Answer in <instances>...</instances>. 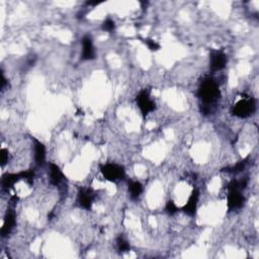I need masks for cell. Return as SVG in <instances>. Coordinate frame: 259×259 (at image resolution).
I'll return each mask as SVG.
<instances>
[{
    "instance_id": "1",
    "label": "cell",
    "mask_w": 259,
    "mask_h": 259,
    "mask_svg": "<svg viewBox=\"0 0 259 259\" xmlns=\"http://www.w3.org/2000/svg\"><path fill=\"white\" fill-rule=\"evenodd\" d=\"M221 96L218 82L212 76H206L199 82L197 88V97L200 100L201 105L212 108L217 104Z\"/></svg>"
},
{
    "instance_id": "2",
    "label": "cell",
    "mask_w": 259,
    "mask_h": 259,
    "mask_svg": "<svg viewBox=\"0 0 259 259\" xmlns=\"http://www.w3.org/2000/svg\"><path fill=\"white\" fill-rule=\"evenodd\" d=\"M257 103L252 96L242 97L232 107L231 113L238 119H248L256 111Z\"/></svg>"
},
{
    "instance_id": "3",
    "label": "cell",
    "mask_w": 259,
    "mask_h": 259,
    "mask_svg": "<svg viewBox=\"0 0 259 259\" xmlns=\"http://www.w3.org/2000/svg\"><path fill=\"white\" fill-rule=\"evenodd\" d=\"M99 170L103 177L108 181L116 183L126 179V169L121 164L113 162L104 163L99 165Z\"/></svg>"
},
{
    "instance_id": "4",
    "label": "cell",
    "mask_w": 259,
    "mask_h": 259,
    "mask_svg": "<svg viewBox=\"0 0 259 259\" xmlns=\"http://www.w3.org/2000/svg\"><path fill=\"white\" fill-rule=\"evenodd\" d=\"M135 102L144 119L156 109V103L154 99H152L151 91L147 88H144L138 92Z\"/></svg>"
},
{
    "instance_id": "5",
    "label": "cell",
    "mask_w": 259,
    "mask_h": 259,
    "mask_svg": "<svg viewBox=\"0 0 259 259\" xmlns=\"http://www.w3.org/2000/svg\"><path fill=\"white\" fill-rule=\"evenodd\" d=\"M228 63V56L222 50H210V57H209V66L210 70L214 73L220 72L226 68Z\"/></svg>"
},
{
    "instance_id": "6",
    "label": "cell",
    "mask_w": 259,
    "mask_h": 259,
    "mask_svg": "<svg viewBox=\"0 0 259 259\" xmlns=\"http://www.w3.org/2000/svg\"><path fill=\"white\" fill-rule=\"evenodd\" d=\"M95 192L90 188H80L77 193L76 203L79 208L89 211L92 208V205L95 199Z\"/></svg>"
},
{
    "instance_id": "7",
    "label": "cell",
    "mask_w": 259,
    "mask_h": 259,
    "mask_svg": "<svg viewBox=\"0 0 259 259\" xmlns=\"http://www.w3.org/2000/svg\"><path fill=\"white\" fill-rule=\"evenodd\" d=\"M227 194V209L231 213L240 210L245 204V196L242 194V191L236 189H228Z\"/></svg>"
},
{
    "instance_id": "8",
    "label": "cell",
    "mask_w": 259,
    "mask_h": 259,
    "mask_svg": "<svg viewBox=\"0 0 259 259\" xmlns=\"http://www.w3.org/2000/svg\"><path fill=\"white\" fill-rule=\"evenodd\" d=\"M81 45H82V50H81L80 59L82 61L94 60L96 58V52L91 36L89 35L83 36L81 39Z\"/></svg>"
},
{
    "instance_id": "9",
    "label": "cell",
    "mask_w": 259,
    "mask_h": 259,
    "mask_svg": "<svg viewBox=\"0 0 259 259\" xmlns=\"http://www.w3.org/2000/svg\"><path fill=\"white\" fill-rule=\"evenodd\" d=\"M200 196V192L197 188H194L193 192L191 193L188 201L186 204L181 208V211L188 215L189 217H194L197 212V206H198V200Z\"/></svg>"
},
{
    "instance_id": "10",
    "label": "cell",
    "mask_w": 259,
    "mask_h": 259,
    "mask_svg": "<svg viewBox=\"0 0 259 259\" xmlns=\"http://www.w3.org/2000/svg\"><path fill=\"white\" fill-rule=\"evenodd\" d=\"M34 142V157L35 162L38 166H44L47 161V149L45 144L38 140L37 138H32Z\"/></svg>"
},
{
    "instance_id": "11",
    "label": "cell",
    "mask_w": 259,
    "mask_h": 259,
    "mask_svg": "<svg viewBox=\"0 0 259 259\" xmlns=\"http://www.w3.org/2000/svg\"><path fill=\"white\" fill-rule=\"evenodd\" d=\"M17 225V215L16 212H14L13 209H7L5 216H4V220H3V225L1 228V237L5 238L7 237L14 229Z\"/></svg>"
},
{
    "instance_id": "12",
    "label": "cell",
    "mask_w": 259,
    "mask_h": 259,
    "mask_svg": "<svg viewBox=\"0 0 259 259\" xmlns=\"http://www.w3.org/2000/svg\"><path fill=\"white\" fill-rule=\"evenodd\" d=\"M65 178L66 177L59 165L55 163L49 164V179L52 185L59 186L65 180Z\"/></svg>"
},
{
    "instance_id": "13",
    "label": "cell",
    "mask_w": 259,
    "mask_h": 259,
    "mask_svg": "<svg viewBox=\"0 0 259 259\" xmlns=\"http://www.w3.org/2000/svg\"><path fill=\"white\" fill-rule=\"evenodd\" d=\"M21 180H23V171L19 173H5L1 178V188L3 191L8 192Z\"/></svg>"
},
{
    "instance_id": "14",
    "label": "cell",
    "mask_w": 259,
    "mask_h": 259,
    "mask_svg": "<svg viewBox=\"0 0 259 259\" xmlns=\"http://www.w3.org/2000/svg\"><path fill=\"white\" fill-rule=\"evenodd\" d=\"M127 185H128V193H129L130 198H131L132 200L139 199V197L144 192L143 184L138 180L129 178L127 180Z\"/></svg>"
},
{
    "instance_id": "15",
    "label": "cell",
    "mask_w": 259,
    "mask_h": 259,
    "mask_svg": "<svg viewBox=\"0 0 259 259\" xmlns=\"http://www.w3.org/2000/svg\"><path fill=\"white\" fill-rule=\"evenodd\" d=\"M248 163H249V156L246 158H244V159H242V160H240L239 162H237L233 166L223 168L222 171L227 172V173H230V174H238V173H240V172L245 170Z\"/></svg>"
},
{
    "instance_id": "16",
    "label": "cell",
    "mask_w": 259,
    "mask_h": 259,
    "mask_svg": "<svg viewBox=\"0 0 259 259\" xmlns=\"http://www.w3.org/2000/svg\"><path fill=\"white\" fill-rule=\"evenodd\" d=\"M116 246L119 253H127L131 250V245H130L129 241L123 235H119L117 237Z\"/></svg>"
},
{
    "instance_id": "17",
    "label": "cell",
    "mask_w": 259,
    "mask_h": 259,
    "mask_svg": "<svg viewBox=\"0 0 259 259\" xmlns=\"http://www.w3.org/2000/svg\"><path fill=\"white\" fill-rule=\"evenodd\" d=\"M140 41L145 45L149 51L151 52H157L161 49V46L159 43H157L155 40L150 38H140Z\"/></svg>"
},
{
    "instance_id": "18",
    "label": "cell",
    "mask_w": 259,
    "mask_h": 259,
    "mask_svg": "<svg viewBox=\"0 0 259 259\" xmlns=\"http://www.w3.org/2000/svg\"><path fill=\"white\" fill-rule=\"evenodd\" d=\"M102 30L107 33H113L116 31V22H114V21H112L110 18H108L102 23Z\"/></svg>"
},
{
    "instance_id": "19",
    "label": "cell",
    "mask_w": 259,
    "mask_h": 259,
    "mask_svg": "<svg viewBox=\"0 0 259 259\" xmlns=\"http://www.w3.org/2000/svg\"><path fill=\"white\" fill-rule=\"evenodd\" d=\"M164 210H165V213L169 216H174L179 211L178 207L176 206V204L172 199H169L166 201Z\"/></svg>"
},
{
    "instance_id": "20",
    "label": "cell",
    "mask_w": 259,
    "mask_h": 259,
    "mask_svg": "<svg viewBox=\"0 0 259 259\" xmlns=\"http://www.w3.org/2000/svg\"><path fill=\"white\" fill-rule=\"evenodd\" d=\"M0 156H1V167L3 168L9 161V151L5 148H2L1 150H0Z\"/></svg>"
},
{
    "instance_id": "21",
    "label": "cell",
    "mask_w": 259,
    "mask_h": 259,
    "mask_svg": "<svg viewBox=\"0 0 259 259\" xmlns=\"http://www.w3.org/2000/svg\"><path fill=\"white\" fill-rule=\"evenodd\" d=\"M0 73H1V81H0V82H1V90L4 91L5 88H6V86L8 85V81H7L5 75H4V72H3L2 69H1V72H0Z\"/></svg>"
},
{
    "instance_id": "22",
    "label": "cell",
    "mask_w": 259,
    "mask_h": 259,
    "mask_svg": "<svg viewBox=\"0 0 259 259\" xmlns=\"http://www.w3.org/2000/svg\"><path fill=\"white\" fill-rule=\"evenodd\" d=\"M103 2H98V1H87L86 2V5H88V6H96V5H99V4H102Z\"/></svg>"
}]
</instances>
